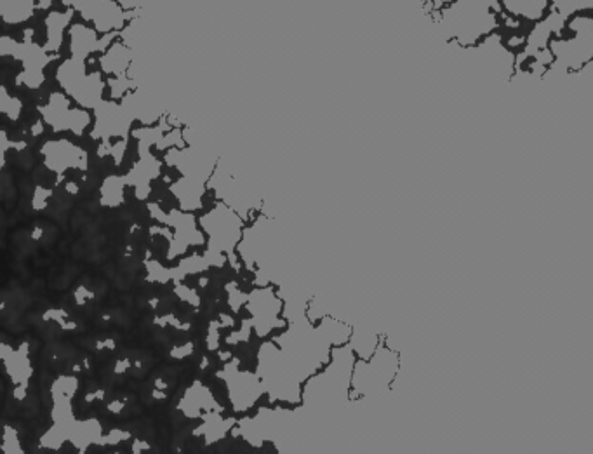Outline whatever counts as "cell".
I'll return each instance as SVG.
<instances>
[{
    "instance_id": "1",
    "label": "cell",
    "mask_w": 593,
    "mask_h": 454,
    "mask_svg": "<svg viewBox=\"0 0 593 454\" xmlns=\"http://www.w3.org/2000/svg\"><path fill=\"white\" fill-rule=\"evenodd\" d=\"M359 368L362 369V376L355 374L354 378L357 390L360 394H376L394 380L399 369V357L388 348H380L378 352H374L373 361L369 364L362 362Z\"/></svg>"
},
{
    "instance_id": "2",
    "label": "cell",
    "mask_w": 593,
    "mask_h": 454,
    "mask_svg": "<svg viewBox=\"0 0 593 454\" xmlns=\"http://www.w3.org/2000/svg\"><path fill=\"white\" fill-rule=\"evenodd\" d=\"M70 37H72V53L75 54V58H82V56L86 58L91 51L100 49V44L96 41V34L89 28L77 25L70 30Z\"/></svg>"
},
{
    "instance_id": "3",
    "label": "cell",
    "mask_w": 593,
    "mask_h": 454,
    "mask_svg": "<svg viewBox=\"0 0 593 454\" xmlns=\"http://www.w3.org/2000/svg\"><path fill=\"white\" fill-rule=\"evenodd\" d=\"M72 13H53L47 18V49H58L61 46V35L63 28L67 27Z\"/></svg>"
},
{
    "instance_id": "4",
    "label": "cell",
    "mask_w": 593,
    "mask_h": 454,
    "mask_svg": "<svg viewBox=\"0 0 593 454\" xmlns=\"http://www.w3.org/2000/svg\"><path fill=\"white\" fill-rule=\"evenodd\" d=\"M129 49L122 44H115L110 51H108L103 58H101V65L107 72H114L120 74L129 63Z\"/></svg>"
}]
</instances>
